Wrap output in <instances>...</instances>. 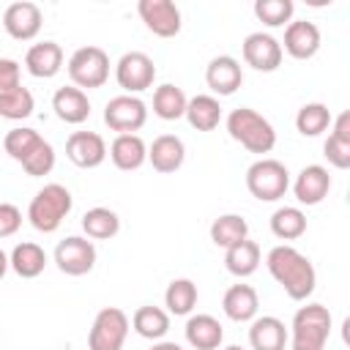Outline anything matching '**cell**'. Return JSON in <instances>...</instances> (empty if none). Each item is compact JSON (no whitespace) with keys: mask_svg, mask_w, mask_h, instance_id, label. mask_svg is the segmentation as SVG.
Instances as JSON below:
<instances>
[{"mask_svg":"<svg viewBox=\"0 0 350 350\" xmlns=\"http://www.w3.org/2000/svg\"><path fill=\"white\" fill-rule=\"evenodd\" d=\"M265 265H268V273L282 284V290L287 293V298L306 301L314 293V284H317L314 265L295 246H290V243L273 246L268 252V257H265Z\"/></svg>","mask_w":350,"mask_h":350,"instance_id":"cell-1","label":"cell"},{"mask_svg":"<svg viewBox=\"0 0 350 350\" xmlns=\"http://www.w3.org/2000/svg\"><path fill=\"white\" fill-rule=\"evenodd\" d=\"M227 131L235 142H241L249 153H271L276 145V131L268 118L254 112L252 107H238L227 115Z\"/></svg>","mask_w":350,"mask_h":350,"instance_id":"cell-2","label":"cell"},{"mask_svg":"<svg viewBox=\"0 0 350 350\" xmlns=\"http://www.w3.org/2000/svg\"><path fill=\"white\" fill-rule=\"evenodd\" d=\"M74 197L63 183H46L36 191V197L27 205V219L38 232H55L63 219L71 213Z\"/></svg>","mask_w":350,"mask_h":350,"instance_id":"cell-3","label":"cell"},{"mask_svg":"<svg viewBox=\"0 0 350 350\" xmlns=\"http://www.w3.org/2000/svg\"><path fill=\"white\" fill-rule=\"evenodd\" d=\"M287 334L293 350H323L331 336V312L323 304H306L293 314Z\"/></svg>","mask_w":350,"mask_h":350,"instance_id":"cell-4","label":"cell"},{"mask_svg":"<svg viewBox=\"0 0 350 350\" xmlns=\"http://www.w3.org/2000/svg\"><path fill=\"white\" fill-rule=\"evenodd\" d=\"M246 189L260 202H276L290 189V172L279 159H257L246 170Z\"/></svg>","mask_w":350,"mask_h":350,"instance_id":"cell-5","label":"cell"},{"mask_svg":"<svg viewBox=\"0 0 350 350\" xmlns=\"http://www.w3.org/2000/svg\"><path fill=\"white\" fill-rule=\"evenodd\" d=\"M66 68H68V77H71L74 88H79V90L101 88L109 79V55L101 46H79L68 57Z\"/></svg>","mask_w":350,"mask_h":350,"instance_id":"cell-6","label":"cell"},{"mask_svg":"<svg viewBox=\"0 0 350 350\" xmlns=\"http://www.w3.org/2000/svg\"><path fill=\"white\" fill-rule=\"evenodd\" d=\"M129 336V314L118 306H104L90 325L88 350H123Z\"/></svg>","mask_w":350,"mask_h":350,"instance_id":"cell-7","label":"cell"},{"mask_svg":"<svg viewBox=\"0 0 350 350\" xmlns=\"http://www.w3.org/2000/svg\"><path fill=\"white\" fill-rule=\"evenodd\" d=\"M148 120V107L139 96H115L104 107V123L118 134H137Z\"/></svg>","mask_w":350,"mask_h":350,"instance_id":"cell-8","label":"cell"},{"mask_svg":"<svg viewBox=\"0 0 350 350\" xmlns=\"http://www.w3.org/2000/svg\"><path fill=\"white\" fill-rule=\"evenodd\" d=\"M115 79L118 85L134 96V93H142L148 88H153V79H156V63L145 55V52H126L118 66H115Z\"/></svg>","mask_w":350,"mask_h":350,"instance_id":"cell-9","label":"cell"},{"mask_svg":"<svg viewBox=\"0 0 350 350\" xmlns=\"http://www.w3.org/2000/svg\"><path fill=\"white\" fill-rule=\"evenodd\" d=\"M55 262L66 276H85L96 265V246L88 238L68 235L55 246Z\"/></svg>","mask_w":350,"mask_h":350,"instance_id":"cell-10","label":"cell"},{"mask_svg":"<svg viewBox=\"0 0 350 350\" xmlns=\"http://www.w3.org/2000/svg\"><path fill=\"white\" fill-rule=\"evenodd\" d=\"M137 14L145 27L159 38H172L180 33V8L172 0H139Z\"/></svg>","mask_w":350,"mask_h":350,"instance_id":"cell-11","label":"cell"},{"mask_svg":"<svg viewBox=\"0 0 350 350\" xmlns=\"http://www.w3.org/2000/svg\"><path fill=\"white\" fill-rule=\"evenodd\" d=\"M41 22H44V14L36 3L30 0H19V3H11L5 11H3V27L11 38L16 41H33L38 33H41Z\"/></svg>","mask_w":350,"mask_h":350,"instance_id":"cell-12","label":"cell"},{"mask_svg":"<svg viewBox=\"0 0 350 350\" xmlns=\"http://www.w3.org/2000/svg\"><path fill=\"white\" fill-rule=\"evenodd\" d=\"M282 44L271 33H249L243 38V60L254 71H276L282 66Z\"/></svg>","mask_w":350,"mask_h":350,"instance_id":"cell-13","label":"cell"},{"mask_svg":"<svg viewBox=\"0 0 350 350\" xmlns=\"http://www.w3.org/2000/svg\"><path fill=\"white\" fill-rule=\"evenodd\" d=\"M66 156L71 164L82 170H96L107 159V142L96 131H74L66 139Z\"/></svg>","mask_w":350,"mask_h":350,"instance_id":"cell-14","label":"cell"},{"mask_svg":"<svg viewBox=\"0 0 350 350\" xmlns=\"http://www.w3.org/2000/svg\"><path fill=\"white\" fill-rule=\"evenodd\" d=\"M320 49V27L314 22L306 19H295L284 27V46L282 52H287L295 60H309L314 57Z\"/></svg>","mask_w":350,"mask_h":350,"instance_id":"cell-15","label":"cell"},{"mask_svg":"<svg viewBox=\"0 0 350 350\" xmlns=\"http://www.w3.org/2000/svg\"><path fill=\"white\" fill-rule=\"evenodd\" d=\"M331 191V175L323 164H309L298 172L293 183V194L301 205H320Z\"/></svg>","mask_w":350,"mask_h":350,"instance_id":"cell-16","label":"cell"},{"mask_svg":"<svg viewBox=\"0 0 350 350\" xmlns=\"http://www.w3.org/2000/svg\"><path fill=\"white\" fill-rule=\"evenodd\" d=\"M205 82L216 96H232L243 82L241 63L232 55H216L205 68Z\"/></svg>","mask_w":350,"mask_h":350,"instance_id":"cell-17","label":"cell"},{"mask_svg":"<svg viewBox=\"0 0 350 350\" xmlns=\"http://www.w3.org/2000/svg\"><path fill=\"white\" fill-rule=\"evenodd\" d=\"M183 159H186V145L175 134H161L148 145V161L161 175H170L175 170H180Z\"/></svg>","mask_w":350,"mask_h":350,"instance_id":"cell-18","label":"cell"},{"mask_svg":"<svg viewBox=\"0 0 350 350\" xmlns=\"http://www.w3.org/2000/svg\"><path fill=\"white\" fill-rule=\"evenodd\" d=\"M52 109L55 115L63 120V123H71V126H79L90 118V98L85 90L68 85V88H57L55 96H52Z\"/></svg>","mask_w":350,"mask_h":350,"instance_id":"cell-19","label":"cell"},{"mask_svg":"<svg viewBox=\"0 0 350 350\" xmlns=\"http://www.w3.org/2000/svg\"><path fill=\"white\" fill-rule=\"evenodd\" d=\"M25 66L36 79H52L63 68V49L57 41H38L25 52Z\"/></svg>","mask_w":350,"mask_h":350,"instance_id":"cell-20","label":"cell"},{"mask_svg":"<svg viewBox=\"0 0 350 350\" xmlns=\"http://www.w3.org/2000/svg\"><path fill=\"white\" fill-rule=\"evenodd\" d=\"M107 156L112 159V164L123 172L139 170L148 161V145L139 134H118L107 150Z\"/></svg>","mask_w":350,"mask_h":350,"instance_id":"cell-21","label":"cell"},{"mask_svg":"<svg viewBox=\"0 0 350 350\" xmlns=\"http://www.w3.org/2000/svg\"><path fill=\"white\" fill-rule=\"evenodd\" d=\"M290 334H287V325L273 317V314H262V317H254L252 325H249V345L252 350H284Z\"/></svg>","mask_w":350,"mask_h":350,"instance_id":"cell-22","label":"cell"},{"mask_svg":"<svg viewBox=\"0 0 350 350\" xmlns=\"http://www.w3.org/2000/svg\"><path fill=\"white\" fill-rule=\"evenodd\" d=\"M323 153L331 167H336V170L350 167V112H339L331 120V134L323 145Z\"/></svg>","mask_w":350,"mask_h":350,"instance_id":"cell-23","label":"cell"},{"mask_svg":"<svg viewBox=\"0 0 350 350\" xmlns=\"http://www.w3.org/2000/svg\"><path fill=\"white\" fill-rule=\"evenodd\" d=\"M221 309L232 323H252L260 309L257 290L252 284H232L221 298Z\"/></svg>","mask_w":350,"mask_h":350,"instance_id":"cell-24","label":"cell"},{"mask_svg":"<svg viewBox=\"0 0 350 350\" xmlns=\"http://www.w3.org/2000/svg\"><path fill=\"white\" fill-rule=\"evenodd\" d=\"M186 342L194 347V350H216L224 339V331H221V323L213 317V314H191L186 320Z\"/></svg>","mask_w":350,"mask_h":350,"instance_id":"cell-25","label":"cell"},{"mask_svg":"<svg viewBox=\"0 0 350 350\" xmlns=\"http://www.w3.org/2000/svg\"><path fill=\"white\" fill-rule=\"evenodd\" d=\"M183 118L189 120L191 129L197 131H213L221 120V104L216 96H208V93H200L194 98L186 101V112Z\"/></svg>","mask_w":350,"mask_h":350,"instance_id":"cell-26","label":"cell"},{"mask_svg":"<svg viewBox=\"0 0 350 350\" xmlns=\"http://www.w3.org/2000/svg\"><path fill=\"white\" fill-rule=\"evenodd\" d=\"M8 265L14 268L16 276H22V279H36V276H41L44 268H46V252H44L38 243H33V241H22V243H16L14 252L8 254Z\"/></svg>","mask_w":350,"mask_h":350,"instance_id":"cell-27","label":"cell"},{"mask_svg":"<svg viewBox=\"0 0 350 350\" xmlns=\"http://www.w3.org/2000/svg\"><path fill=\"white\" fill-rule=\"evenodd\" d=\"M224 265H227V271H230L232 276H238V279L252 276V273L260 268V246H257L254 241L243 238L241 243L224 249Z\"/></svg>","mask_w":350,"mask_h":350,"instance_id":"cell-28","label":"cell"},{"mask_svg":"<svg viewBox=\"0 0 350 350\" xmlns=\"http://www.w3.org/2000/svg\"><path fill=\"white\" fill-rule=\"evenodd\" d=\"M197 284L186 276L180 279H172L164 290V306H167V314H175V317H183V314H191V309L197 306Z\"/></svg>","mask_w":350,"mask_h":350,"instance_id":"cell-29","label":"cell"},{"mask_svg":"<svg viewBox=\"0 0 350 350\" xmlns=\"http://www.w3.org/2000/svg\"><path fill=\"white\" fill-rule=\"evenodd\" d=\"M131 325L142 339H164V334L170 331V314L161 306H139L131 314Z\"/></svg>","mask_w":350,"mask_h":350,"instance_id":"cell-30","label":"cell"},{"mask_svg":"<svg viewBox=\"0 0 350 350\" xmlns=\"http://www.w3.org/2000/svg\"><path fill=\"white\" fill-rule=\"evenodd\" d=\"M186 101L189 98L178 85L164 82L153 90V115H159L161 120H178L186 112Z\"/></svg>","mask_w":350,"mask_h":350,"instance_id":"cell-31","label":"cell"},{"mask_svg":"<svg viewBox=\"0 0 350 350\" xmlns=\"http://www.w3.org/2000/svg\"><path fill=\"white\" fill-rule=\"evenodd\" d=\"M82 230H85V235L93 238V241H109V238L118 235L120 219H118L115 211L96 205V208L85 211V216H82Z\"/></svg>","mask_w":350,"mask_h":350,"instance_id":"cell-32","label":"cell"},{"mask_svg":"<svg viewBox=\"0 0 350 350\" xmlns=\"http://www.w3.org/2000/svg\"><path fill=\"white\" fill-rule=\"evenodd\" d=\"M243 238H249V224L243 216L238 213H221L219 219H213L211 224V241L221 249H230L235 243H241Z\"/></svg>","mask_w":350,"mask_h":350,"instance_id":"cell-33","label":"cell"},{"mask_svg":"<svg viewBox=\"0 0 350 350\" xmlns=\"http://www.w3.org/2000/svg\"><path fill=\"white\" fill-rule=\"evenodd\" d=\"M271 232L279 238V241H295L306 232V213L295 205H284V208H276L273 216H271Z\"/></svg>","mask_w":350,"mask_h":350,"instance_id":"cell-34","label":"cell"},{"mask_svg":"<svg viewBox=\"0 0 350 350\" xmlns=\"http://www.w3.org/2000/svg\"><path fill=\"white\" fill-rule=\"evenodd\" d=\"M331 109L325 107V104H320V101H312V104H304L301 109H298V115H295V129H298V134H304V137H320L323 131H328L331 129Z\"/></svg>","mask_w":350,"mask_h":350,"instance_id":"cell-35","label":"cell"},{"mask_svg":"<svg viewBox=\"0 0 350 350\" xmlns=\"http://www.w3.org/2000/svg\"><path fill=\"white\" fill-rule=\"evenodd\" d=\"M36 109V98L27 88H11V90H3L0 93V118L5 120H25L30 118Z\"/></svg>","mask_w":350,"mask_h":350,"instance_id":"cell-36","label":"cell"},{"mask_svg":"<svg viewBox=\"0 0 350 350\" xmlns=\"http://www.w3.org/2000/svg\"><path fill=\"white\" fill-rule=\"evenodd\" d=\"M41 134L36 131V129H27V126H19V129H11L5 137H3V148H5V153L14 159V161H25L38 145H41Z\"/></svg>","mask_w":350,"mask_h":350,"instance_id":"cell-37","label":"cell"},{"mask_svg":"<svg viewBox=\"0 0 350 350\" xmlns=\"http://www.w3.org/2000/svg\"><path fill=\"white\" fill-rule=\"evenodd\" d=\"M293 11H295L293 0H257L254 3V16L262 25H268V27H284V25H290Z\"/></svg>","mask_w":350,"mask_h":350,"instance_id":"cell-38","label":"cell"},{"mask_svg":"<svg viewBox=\"0 0 350 350\" xmlns=\"http://www.w3.org/2000/svg\"><path fill=\"white\" fill-rule=\"evenodd\" d=\"M52 167H55V148L46 142V139H41V145L22 161V170L30 175V178H41V175H49L52 172Z\"/></svg>","mask_w":350,"mask_h":350,"instance_id":"cell-39","label":"cell"},{"mask_svg":"<svg viewBox=\"0 0 350 350\" xmlns=\"http://www.w3.org/2000/svg\"><path fill=\"white\" fill-rule=\"evenodd\" d=\"M22 227V211L14 202H0V238H11Z\"/></svg>","mask_w":350,"mask_h":350,"instance_id":"cell-40","label":"cell"},{"mask_svg":"<svg viewBox=\"0 0 350 350\" xmlns=\"http://www.w3.org/2000/svg\"><path fill=\"white\" fill-rule=\"evenodd\" d=\"M19 63L11 60V57H0V93L3 90H11V88H19Z\"/></svg>","mask_w":350,"mask_h":350,"instance_id":"cell-41","label":"cell"},{"mask_svg":"<svg viewBox=\"0 0 350 350\" xmlns=\"http://www.w3.org/2000/svg\"><path fill=\"white\" fill-rule=\"evenodd\" d=\"M150 350H183V347H180V345H175V342H161V339H159Z\"/></svg>","mask_w":350,"mask_h":350,"instance_id":"cell-42","label":"cell"},{"mask_svg":"<svg viewBox=\"0 0 350 350\" xmlns=\"http://www.w3.org/2000/svg\"><path fill=\"white\" fill-rule=\"evenodd\" d=\"M8 268H11V265H8V254L0 249V279L5 276V271H8Z\"/></svg>","mask_w":350,"mask_h":350,"instance_id":"cell-43","label":"cell"},{"mask_svg":"<svg viewBox=\"0 0 350 350\" xmlns=\"http://www.w3.org/2000/svg\"><path fill=\"white\" fill-rule=\"evenodd\" d=\"M224 350H243V347H238V345H230V347H224Z\"/></svg>","mask_w":350,"mask_h":350,"instance_id":"cell-44","label":"cell"}]
</instances>
